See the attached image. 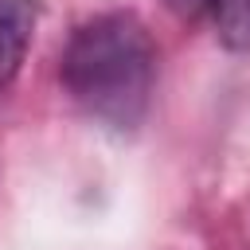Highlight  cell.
Listing matches in <instances>:
<instances>
[{
    "mask_svg": "<svg viewBox=\"0 0 250 250\" xmlns=\"http://www.w3.org/2000/svg\"><path fill=\"white\" fill-rule=\"evenodd\" d=\"M152 82V35L129 12H105L86 20L62 51V86L70 102L109 129H133L145 117Z\"/></svg>",
    "mask_w": 250,
    "mask_h": 250,
    "instance_id": "obj_1",
    "label": "cell"
},
{
    "mask_svg": "<svg viewBox=\"0 0 250 250\" xmlns=\"http://www.w3.org/2000/svg\"><path fill=\"white\" fill-rule=\"evenodd\" d=\"M35 31V0H0V94L23 66Z\"/></svg>",
    "mask_w": 250,
    "mask_h": 250,
    "instance_id": "obj_2",
    "label": "cell"
},
{
    "mask_svg": "<svg viewBox=\"0 0 250 250\" xmlns=\"http://www.w3.org/2000/svg\"><path fill=\"white\" fill-rule=\"evenodd\" d=\"M219 39L234 51H250V0H219L215 4Z\"/></svg>",
    "mask_w": 250,
    "mask_h": 250,
    "instance_id": "obj_3",
    "label": "cell"
},
{
    "mask_svg": "<svg viewBox=\"0 0 250 250\" xmlns=\"http://www.w3.org/2000/svg\"><path fill=\"white\" fill-rule=\"evenodd\" d=\"M164 4H168L180 20H199L203 12H215L219 0H164Z\"/></svg>",
    "mask_w": 250,
    "mask_h": 250,
    "instance_id": "obj_4",
    "label": "cell"
}]
</instances>
